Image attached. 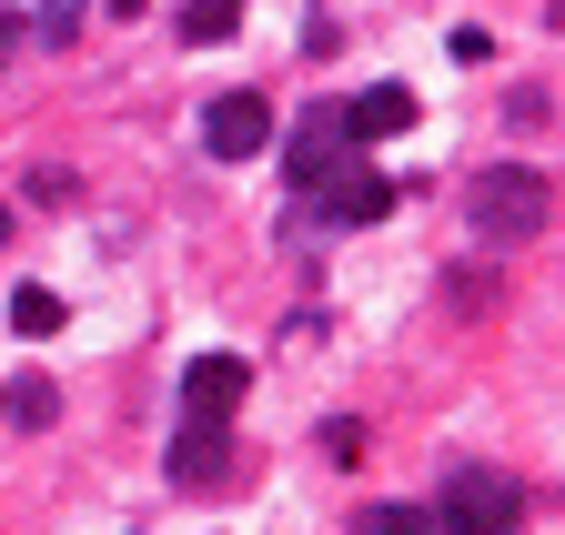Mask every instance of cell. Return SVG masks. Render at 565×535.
<instances>
[{
	"mask_svg": "<svg viewBox=\"0 0 565 535\" xmlns=\"http://www.w3.org/2000/svg\"><path fill=\"white\" fill-rule=\"evenodd\" d=\"M465 223H475L484 243H535V233L555 223V182L525 172V162H494V172L465 182Z\"/></svg>",
	"mask_w": 565,
	"mask_h": 535,
	"instance_id": "cell-1",
	"label": "cell"
},
{
	"mask_svg": "<svg viewBox=\"0 0 565 535\" xmlns=\"http://www.w3.org/2000/svg\"><path fill=\"white\" fill-rule=\"evenodd\" d=\"M424 515H435V535H515L525 525V485L505 464H445V495Z\"/></svg>",
	"mask_w": 565,
	"mask_h": 535,
	"instance_id": "cell-2",
	"label": "cell"
},
{
	"mask_svg": "<svg viewBox=\"0 0 565 535\" xmlns=\"http://www.w3.org/2000/svg\"><path fill=\"white\" fill-rule=\"evenodd\" d=\"M404 203V192L374 172V162H333L323 182H303V213L294 223H323V233H353V223H384Z\"/></svg>",
	"mask_w": 565,
	"mask_h": 535,
	"instance_id": "cell-3",
	"label": "cell"
},
{
	"mask_svg": "<svg viewBox=\"0 0 565 535\" xmlns=\"http://www.w3.org/2000/svg\"><path fill=\"white\" fill-rule=\"evenodd\" d=\"M263 142H273V101H263V92L202 101V152H212V162H253Z\"/></svg>",
	"mask_w": 565,
	"mask_h": 535,
	"instance_id": "cell-4",
	"label": "cell"
},
{
	"mask_svg": "<svg viewBox=\"0 0 565 535\" xmlns=\"http://www.w3.org/2000/svg\"><path fill=\"white\" fill-rule=\"evenodd\" d=\"M333 162H353V121H343V101H313V111L294 121V192L323 182Z\"/></svg>",
	"mask_w": 565,
	"mask_h": 535,
	"instance_id": "cell-5",
	"label": "cell"
},
{
	"mask_svg": "<svg viewBox=\"0 0 565 535\" xmlns=\"http://www.w3.org/2000/svg\"><path fill=\"white\" fill-rule=\"evenodd\" d=\"M243 384H253L243 354H192V364H182V415H212V425H223V415L243 405Z\"/></svg>",
	"mask_w": 565,
	"mask_h": 535,
	"instance_id": "cell-6",
	"label": "cell"
},
{
	"mask_svg": "<svg viewBox=\"0 0 565 535\" xmlns=\"http://www.w3.org/2000/svg\"><path fill=\"white\" fill-rule=\"evenodd\" d=\"M223 464H233V435L212 425V415H182V435H172V485H223Z\"/></svg>",
	"mask_w": 565,
	"mask_h": 535,
	"instance_id": "cell-7",
	"label": "cell"
},
{
	"mask_svg": "<svg viewBox=\"0 0 565 535\" xmlns=\"http://www.w3.org/2000/svg\"><path fill=\"white\" fill-rule=\"evenodd\" d=\"M343 121H353V142H384V131H414V92H404V82H384V92H364V101H343Z\"/></svg>",
	"mask_w": 565,
	"mask_h": 535,
	"instance_id": "cell-8",
	"label": "cell"
},
{
	"mask_svg": "<svg viewBox=\"0 0 565 535\" xmlns=\"http://www.w3.org/2000/svg\"><path fill=\"white\" fill-rule=\"evenodd\" d=\"M11 333H21V344L61 333V293H51V283H21V293H11Z\"/></svg>",
	"mask_w": 565,
	"mask_h": 535,
	"instance_id": "cell-9",
	"label": "cell"
},
{
	"mask_svg": "<svg viewBox=\"0 0 565 535\" xmlns=\"http://www.w3.org/2000/svg\"><path fill=\"white\" fill-rule=\"evenodd\" d=\"M0 415H11V425H51V415H61V384H51V374H21L11 394H0Z\"/></svg>",
	"mask_w": 565,
	"mask_h": 535,
	"instance_id": "cell-10",
	"label": "cell"
},
{
	"mask_svg": "<svg viewBox=\"0 0 565 535\" xmlns=\"http://www.w3.org/2000/svg\"><path fill=\"white\" fill-rule=\"evenodd\" d=\"M353 525H364V535H435V515H424V505H364V515H353Z\"/></svg>",
	"mask_w": 565,
	"mask_h": 535,
	"instance_id": "cell-11",
	"label": "cell"
},
{
	"mask_svg": "<svg viewBox=\"0 0 565 535\" xmlns=\"http://www.w3.org/2000/svg\"><path fill=\"white\" fill-rule=\"evenodd\" d=\"M233 31H243L233 0H192V11H182V41H233Z\"/></svg>",
	"mask_w": 565,
	"mask_h": 535,
	"instance_id": "cell-12",
	"label": "cell"
},
{
	"mask_svg": "<svg viewBox=\"0 0 565 535\" xmlns=\"http://www.w3.org/2000/svg\"><path fill=\"white\" fill-rule=\"evenodd\" d=\"M505 121H515V131H545V121H555V92H535V82H525V92L505 101Z\"/></svg>",
	"mask_w": 565,
	"mask_h": 535,
	"instance_id": "cell-13",
	"label": "cell"
},
{
	"mask_svg": "<svg viewBox=\"0 0 565 535\" xmlns=\"http://www.w3.org/2000/svg\"><path fill=\"white\" fill-rule=\"evenodd\" d=\"M323 454H333V464H353V454H364V425L333 415V425H323Z\"/></svg>",
	"mask_w": 565,
	"mask_h": 535,
	"instance_id": "cell-14",
	"label": "cell"
},
{
	"mask_svg": "<svg viewBox=\"0 0 565 535\" xmlns=\"http://www.w3.org/2000/svg\"><path fill=\"white\" fill-rule=\"evenodd\" d=\"M445 51H455V61H494V31H475V21H465V31H445Z\"/></svg>",
	"mask_w": 565,
	"mask_h": 535,
	"instance_id": "cell-15",
	"label": "cell"
},
{
	"mask_svg": "<svg viewBox=\"0 0 565 535\" xmlns=\"http://www.w3.org/2000/svg\"><path fill=\"white\" fill-rule=\"evenodd\" d=\"M21 31H31V21H11V11H0V72H11V51H21Z\"/></svg>",
	"mask_w": 565,
	"mask_h": 535,
	"instance_id": "cell-16",
	"label": "cell"
}]
</instances>
